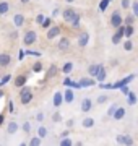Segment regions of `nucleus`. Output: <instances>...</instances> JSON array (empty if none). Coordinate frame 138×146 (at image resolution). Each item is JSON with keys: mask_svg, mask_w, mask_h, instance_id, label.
Returning a JSON list of instances; mask_svg holds the SVG:
<instances>
[{"mask_svg": "<svg viewBox=\"0 0 138 146\" xmlns=\"http://www.w3.org/2000/svg\"><path fill=\"white\" fill-rule=\"evenodd\" d=\"M31 99H33V91H31V88H23L21 93H20V101H21V104H28Z\"/></svg>", "mask_w": 138, "mask_h": 146, "instance_id": "1", "label": "nucleus"}, {"mask_svg": "<svg viewBox=\"0 0 138 146\" xmlns=\"http://www.w3.org/2000/svg\"><path fill=\"white\" fill-rule=\"evenodd\" d=\"M76 18H78V15H76V11H75L73 8H67V10L64 11V20H65V21H68V23H73Z\"/></svg>", "mask_w": 138, "mask_h": 146, "instance_id": "2", "label": "nucleus"}, {"mask_svg": "<svg viewBox=\"0 0 138 146\" xmlns=\"http://www.w3.org/2000/svg\"><path fill=\"white\" fill-rule=\"evenodd\" d=\"M122 16H120V13L119 11H114L112 13V16H111V25L114 28H119V26H122Z\"/></svg>", "mask_w": 138, "mask_h": 146, "instance_id": "3", "label": "nucleus"}, {"mask_svg": "<svg viewBox=\"0 0 138 146\" xmlns=\"http://www.w3.org/2000/svg\"><path fill=\"white\" fill-rule=\"evenodd\" d=\"M36 33L34 31H28L26 34H25V39H23V41H25V44H26V46H31V44H34V42H36Z\"/></svg>", "mask_w": 138, "mask_h": 146, "instance_id": "4", "label": "nucleus"}, {"mask_svg": "<svg viewBox=\"0 0 138 146\" xmlns=\"http://www.w3.org/2000/svg\"><path fill=\"white\" fill-rule=\"evenodd\" d=\"M133 78H135L133 75H128L127 78H123V80H120V81H117V83H114V84H112V88H122V86L128 84V81H132Z\"/></svg>", "mask_w": 138, "mask_h": 146, "instance_id": "5", "label": "nucleus"}, {"mask_svg": "<svg viewBox=\"0 0 138 146\" xmlns=\"http://www.w3.org/2000/svg\"><path fill=\"white\" fill-rule=\"evenodd\" d=\"M88 41H90V34H88V33H81L80 37H78V46H80V47H86Z\"/></svg>", "mask_w": 138, "mask_h": 146, "instance_id": "6", "label": "nucleus"}, {"mask_svg": "<svg viewBox=\"0 0 138 146\" xmlns=\"http://www.w3.org/2000/svg\"><path fill=\"white\" fill-rule=\"evenodd\" d=\"M11 62V57L8 54H0V67H8Z\"/></svg>", "mask_w": 138, "mask_h": 146, "instance_id": "7", "label": "nucleus"}, {"mask_svg": "<svg viewBox=\"0 0 138 146\" xmlns=\"http://www.w3.org/2000/svg\"><path fill=\"white\" fill-rule=\"evenodd\" d=\"M58 34H60V28L54 26V28H50V29L47 31V39H54V37H57Z\"/></svg>", "mask_w": 138, "mask_h": 146, "instance_id": "8", "label": "nucleus"}, {"mask_svg": "<svg viewBox=\"0 0 138 146\" xmlns=\"http://www.w3.org/2000/svg\"><path fill=\"white\" fill-rule=\"evenodd\" d=\"M117 143H123V145H133V140L130 138V136L119 135V136H117Z\"/></svg>", "mask_w": 138, "mask_h": 146, "instance_id": "9", "label": "nucleus"}, {"mask_svg": "<svg viewBox=\"0 0 138 146\" xmlns=\"http://www.w3.org/2000/svg\"><path fill=\"white\" fill-rule=\"evenodd\" d=\"M123 115H125V109H123V107H117L112 117H114L115 120H120V119H123Z\"/></svg>", "mask_w": 138, "mask_h": 146, "instance_id": "10", "label": "nucleus"}, {"mask_svg": "<svg viewBox=\"0 0 138 146\" xmlns=\"http://www.w3.org/2000/svg\"><path fill=\"white\" fill-rule=\"evenodd\" d=\"M68 47H70V41L67 39V37H62L60 42H58V49H60V50H67Z\"/></svg>", "mask_w": 138, "mask_h": 146, "instance_id": "11", "label": "nucleus"}, {"mask_svg": "<svg viewBox=\"0 0 138 146\" xmlns=\"http://www.w3.org/2000/svg\"><path fill=\"white\" fill-rule=\"evenodd\" d=\"M25 83H26V76H25V75H21V76H16V78H15V86H18V88L25 86Z\"/></svg>", "mask_w": 138, "mask_h": 146, "instance_id": "12", "label": "nucleus"}, {"mask_svg": "<svg viewBox=\"0 0 138 146\" xmlns=\"http://www.w3.org/2000/svg\"><path fill=\"white\" fill-rule=\"evenodd\" d=\"M16 130H18V123H16V122H10V123H8V127H7V131H8L10 135H13Z\"/></svg>", "mask_w": 138, "mask_h": 146, "instance_id": "13", "label": "nucleus"}, {"mask_svg": "<svg viewBox=\"0 0 138 146\" xmlns=\"http://www.w3.org/2000/svg\"><path fill=\"white\" fill-rule=\"evenodd\" d=\"M81 110H83V112L91 110V101L90 99H83V102H81Z\"/></svg>", "mask_w": 138, "mask_h": 146, "instance_id": "14", "label": "nucleus"}, {"mask_svg": "<svg viewBox=\"0 0 138 146\" xmlns=\"http://www.w3.org/2000/svg\"><path fill=\"white\" fill-rule=\"evenodd\" d=\"M99 68H101V65H91V67L88 68V72H90L91 76H98V72H99Z\"/></svg>", "mask_w": 138, "mask_h": 146, "instance_id": "15", "label": "nucleus"}, {"mask_svg": "<svg viewBox=\"0 0 138 146\" xmlns=\"http://www.w3.org/2000/svg\"><path fill=\"white\" fill-rule=\"evenodd\" d=\"M94 84V81L91 78H81L80 80V86H93Z\"/></svg>", "mask_w": 138, "mask_h": 146, "instance_id": "16", "label": "nucleus"}, {"mask_svg": "<svg viewBox=\"0 0 138 146\" xmlns=\"http://www.w3.org/2000/svg\"><path fill=\"white\" fill-rule=\"evenodd\" d=\"M23 23H25V16L20 15V13L15 15V25H16V26H23Z\"/></svg>", "mask_w": 138, "mask_h": 146, "instance_id": "17", "label": "nucleus"}, {"mask_svg": "<svg viewBox=\"0 0 138 146\" xmlns=\"http://www.w3.org/2000/svg\"><path fill=\"white\" fill-rule=\"evenodd\" d=\"M60 104H62V94L55 93V96H54V106H55V107H58Z\"/></svg>", "mask_w": 138, "mask_h": 146, "instance_id": "18", "label": "nucleus"}, {"mask_svg": "<svg viewBox=\"0 0 138 146\" xmlns=\"http://www.w3.org/2000/svg\"><path fill=\"white\" fill-rule=\"evenodd\" d=\"M98 80H99V81H104V80H106V70H104L102 65H101V68H99V72H98Z\"/></svg>", "mask_w": 138, "mask_h": 146, "instance_id": "19", "label": "nucleus"}, {"mask_svg": "<svg viewBox=\"0 0 138 146\" xmlns=\"http://www.w3.org/2000/svg\"><path fill=\"white\" fill-rule=\"evenodd\" d=\"M8 8H10V5H8L7 2H2V3H0V15H5L7 11H8Z\"/></svg>", "mask_w": 138, "mask_h": 146, "instance_id": "20", "label": "nucleus"}, {"mask_svg": "<svg viewBox=\"0 0 138 146\" xmlns=\"http://www.w3.org/2000/svg\"><path fill=\"white\" fill-rule=\"evenodd\" d=\"M93 125H94V120L90 119V117L83 120V127H85V128H90V127H93Z\"/></svg>", "mask_w": 138, "mask_h": 146, "instance_id": "21", "label": "nucleus"}, {"mask_svg": "<svg viewBox=\"0 0 138 146\" xmlns=\"http://www.w3.org/2000/svg\"><path fill=\"white\" fill-rule=\"evenodd\" d=\"M128 104H137V96H135V93H128Z\"/></svg>", "mask_w": 138, "mask_h": 146, "instance_id": "22", "label": "nucleus"}, {"mask_svg": "<svg viewBox=\"0 0 138 146\" xmlns=\"http://www.w3.org/2000/svg\"><path fill=\"white\" fill-rule=\"evenodd\" d=\"M72 68H73V63H65V65H64V68H62V72H64V73H70V72H72Z\"/></svg>", "mask_w": 138, "mask_h": 146, "instance_id": "23", "label": "nucleus"}, {"mask_svg": "<svg viewBox=\"0 0 138 146\" xmlns=\"http://www.w3.org/2000/svg\"><path fill=\"white\" fill-rule=\"evenodd\" d=\"M65 101H67V102H72V101H73V91H67V93H65Z\"/></svg>", "mask_w": 138, "mask_h": 146, "instance_id": "24", "label": "nucleus"}, {"mask_svg": "<svg viewBox=\"0 0 138 146\" xmlns=\"http://www.w3.org/2000/svg\"><path fill=\"white\" fill-rule=\"evenodd\" d=\"M120 39H122V36H120L119 33H115V34L112 36V44H119V42H120Z\"/></svg>", "mask_w": 138, "mask_h": 146, "instance_id": "25", "label": "nucleus"}, {"mask_svg": "<svg viewBox=\"0 0 138 146\" xmlns=\"http://www.w3.org/2000/svg\"><path fill=\"white\" fill-rule=\"evenodd\" d=\"M132 34H133V26H132V25H128V26L125 28V36H127V37H130Z\"/></svg>", "mask_w": 138, "mask_h": 146, "instance_id": "26", "label": "nucleus"}, {"mask_svg": "<svg viewBox=\"0 0 138 146\" xmlns=\"http://www.w3.org/2000/svg\"><path fill=\"white\" fill-rule=\"evenodd\" d=\"M109 2H111V0H102V2H101V5H99L101 11H104V10L107 8V5H109Z\"/></svg>", "mask_w": 138, "mask_h": 146, "instance_id": "27", "label": "nucleus"}, {"mask_svg": "<svg viewBox=\"0 0 138 146\" xmlns=\"http://www.w3.org/2000/svg\"><path fill=\"white\" fill-rule=\"evenodd\" d=\"M29 145L31 146H36V145H41V136L39 138H33L31 141H29Z\"/></svg>", "mask_w": 138, "mask_h": 146, "instance_id": "28", "label": "nucleus"}, {"mask_svg": "<svg viewBox=\"0 0 138 146\" xmlns=\"http://www.w3.org/2000/svg\"><path fill=\"white\" fill-rule=\"evenodd\" d=\"M37 133H39V136H41V138H44V136L47 135V130H46L44 127H41V128H39V131H37Z\"/></svg>", "mask_w": 138, "mask_h": 146, "instance_id": "29", "label": "nucleus"}, {"mask_svg": "<svg viewBox=\"0 0 138 146\" xmlns=\"http://www.w3.org/2000/svg\"><path fill=\"white\" fill-rule=\"evenodd\" d=\"M60 145H62V146H72L73 143H72V141H70L68 138H65V140H62V141H60Z\"/></svg>", "mask_w": 138, "mask_h": 146, "instance_id": "30", "label": "nucleus"}, {"mask_svg": "<svg viewBox=\"0 0 138 146\" xmlns=\"http://www.w3.org/2000/svg\"><path fill=\"white\" fill-rule=\"evenodd\" d=\"M44 20H46V18H44V15H37V16H36V21L39 23V25H42Z\"/></svg>", "mask_w": 138, "mask_h": 146, "instance_id": "31", "label": "nucleus"}, {"mask_svg": "<svg viewBox=\"0 0 138 146\" xmlns=\"http://www.w3.org/2000/svg\"><path fill=\"white\" fill-rule=\"evenodd\" d=\"M41 68H42V65H41V63L37 62V63H34V67H33V70H34V72H41Z\"/></svg>", "mask_w": 138, "mask_h": 146, "instance_id": "32", "label": "nucleus"}, {"mask_svg": "<svg viewBox=\"0 0 138 146\" xmlns=\"http://www.w3.org/2000/svg\"><path fill=\"white\" fill-rule=\"evenodd\" d=\"M123 49H125V50H132V41H127V42H125Z\"/></svg>", "mask_w": 138, "mask_h": 146, "instance_id": "33", "label": "nucleus"}, {"mask_svg": "<svg viewBox=\"0 0 138 146\" xmlns=\"http://www.w3.org/2000/svg\"><path fill=\"white\" fill-rule=\"evenodd\" d=\"M55 73H57V68H55V65H52L50 67V72H49V76H54Z\"/></svg>", "mask_w": 138, "mask_h": 146, "instance_id": "34", "label": "nucleus"}, {"mask_svg": "<svg viewBox=\"0 0 138 146\" xmlns=\"http://www.w3.org/2000/svg\"><path fill=\"white\" fill-rule=\"evenodd\" d=\"M133 20H135V18H133L132 15H128L127 18H125V23H127V25H132V23H133Z\"/></svg>", "mask_w": 138, "mask_h": 146, "instance_id": "35", "label": "nucleus"}, {"mask_svg": "<svg viewBox=\"0 0 138 146\" xmlns=\"http://www.w3.org/2000/svg\"><path fill=\"white\" fill-rule=\"evenodd\" d=\"M133 15L138 16V2H135V3H133Z\"/></svg>", "mask_w": 138, "mask_h": 146, "instance_id": "36", "label": "nucleus"}, {"mask_svg": "<svg viewBox=\"0 0 138 146\" xmlns=\"http://www.w3.org/2000/svg\"><path fill=\"white\" fill-rule=\"evenodd\" d=\"M130 7V0H122V8H128Z\"/></svg>", "mask_w": 138, "mask_h": 146, "instance_id": "37", "label": "nucleus"}, {"mask_svg": "<svg viewBox=\"0 0 138 146\" xmlns=\"http://www.w3.org/2000/svg\"><path fill=\"white\" fill-rule=\"evenodd\" d=\"M49 26H50V20L47 18V20H44V23H42V28H49Z\"/></svg>", "mask_w": 138, "mask_h": 146, "instance_id": "38", "label": "nucleus"}, {"mask_svg": "<svg viewBox=\"0 0 138 146\" xmlns=\"http://www.w3.org/2000/svg\"><path fill=\"white\" fill-rule=\"evenodd\" d=\"M8 81H10V75H8V76H3V78H2V83H0V84H5V83H8Z\"/></svg>", "mask_w": 138, "mask_h": 146, "instance_id": "39", "label": "nucleus"}, {"mask_svg": "<svg viewBox=\"0 0 138 146\" xmlns=\"http://www.w3.org/2000/svg\"><path fill=\"white\" fill-rule=\"evenodd\" d=\"M115 109H117V106H112L111 109H109V115H114V112H115Z\"/></svg>", "mask_w": 138, "mask_h": 146, "instance_id": "40", "label": "nucleus"}, {"mask_svg": "<svg viewBox=\"0 0 138 146\" xmlns=\"http://www.w3.org/2000/svg\"><path fill=\"white\" fill-rule=\"evenodd\" d=\"M107 98H104V96H101V98H99V99H98V102H99V104H102V102H104V101H106Z\"/></svg>", "mask_w": 138, "mask_h": 146, "instance_id": "41", "label": "nucleus"}, {"mask_svg": "<svg viewBox=\"0 0 138 146\" xmlns=\"http://www.w3.org/2000/svg\"><path fill=\"white\" fill-rule=\"evenodd\" d=\"M54 120H55V122H58V120H60V114H55V115H54Z\"/></svg>", "mask_w": 138, "mask_h": 146, "instance_id": "42", "label": "nucleus"}, {"mask_svg": "<svg viewBox=\"0 0 138 146\" xmlns=\"http://www.w3.org/2000/svg\"><path fill=\"white\" fill-rule=\"evenodd\" d=\"M64 84H67V86H70V84H73V83H72V81H70L68 78H67V80H65V81H64Z\"/></svg>", "mask_w": 138, "mask_h": 146, "instance_id": "43", "label": "nucleus"}, {"mask_svg": "<svg viewBox=\"0 0 138 146\" xmlns=\"http://www.w3.org/2000/svg\"><path fill=\"white\" fill-rule=\"evenodd\" d=\"M28 2H29V0H21V3H28Z\"/></svg>", "mask_w": 138, "mask_h": 146, "instance_id": "44", "label": "nucleus"}, {"mask_svg": "<svg viewBox=\"0 0 138 146\" xmlns=\"http://www.w3.org/2000/svg\"><path fill=\"white\" fill-rule=\"evenodd\" d=\"M2 120H3V117H2V115H0V123H2Z\"/></svg>", "mask_w": 138, "mask_h": 146, "instance_id": "45", "label": "nucleus"}, {"mask_svg": "<svg viewBox=\"0 0 138 146\" xmlns=\"http://www.w3.org/2000/svg\"><path fill=\"white\" fill-rule=\"evenodd\" d=\"M67 2H68V3H72V2H73V0H67Z\"/></svg>", "mask_w": 138, "mask_h": 146, "instance_id": "46", "label": "nucleus"}, {"mask_svg": "<svg viewBox=\"0 0 138 146\" xmlns=\"http://www.w3.org/2000/svg\"><path fill=\"white\" fill-rule=\"evenodd\" d=\"M2 94H3V93H2V91H0V96H2Z\"/></svg>", "mask_w": 138, "mask_h": 146, "instance_id": "47", "label": "nucleus"}]
</instances>
